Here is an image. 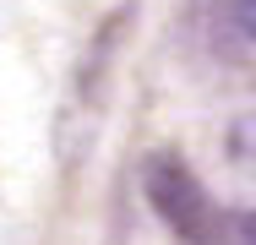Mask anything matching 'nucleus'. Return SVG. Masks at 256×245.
Instances as JSON below:
<instances>
[{
  "label": "nucleus",
  "instance_id": "nucleus-1",
  "mask_svg": "<svg viewBox=\"0 0 256 245\" xmlns=\"http://www.w3.org/2000/svg\"><path fill=\"white\" fill-rule=\"evenodd\" d=\"M142 186L153 212L180 234L186 245H229V212L212 207V196L202 191V180L174 158V152H158L142 169Z\"/></svg>",
  "mask_w": 256,
  "mask_h": 245
},
{
  "label": "nucleus",
  "instance_id": "nucleus-2",
  "mask_svg": "<svg viewBox=\"0 0 256 245\" xmlns=\"http://www.w3.org/2000/svg\"><path fill=\"white\" fill-rule=\"evenodd\" d=\"M229 245H256V212H229Z\"/></svg>",
  "mask_w": 256,
  "mask_h": 245
},
{
  "label": "nucleus",
  "instance_id": "nucleus-3",
  "mask_svg": "<svg viewBox=\"0 0 256 245\" xmlns=\"http://www.w3.org/2000/svg\"><path fill=\"white\" fill-rule=\"evenodd\" d=\"M240 22H246V28L256 33V0H240Z\"/></svg>",
  "mask_w": 256,
  "mask_h": 245
}]
</instances>
